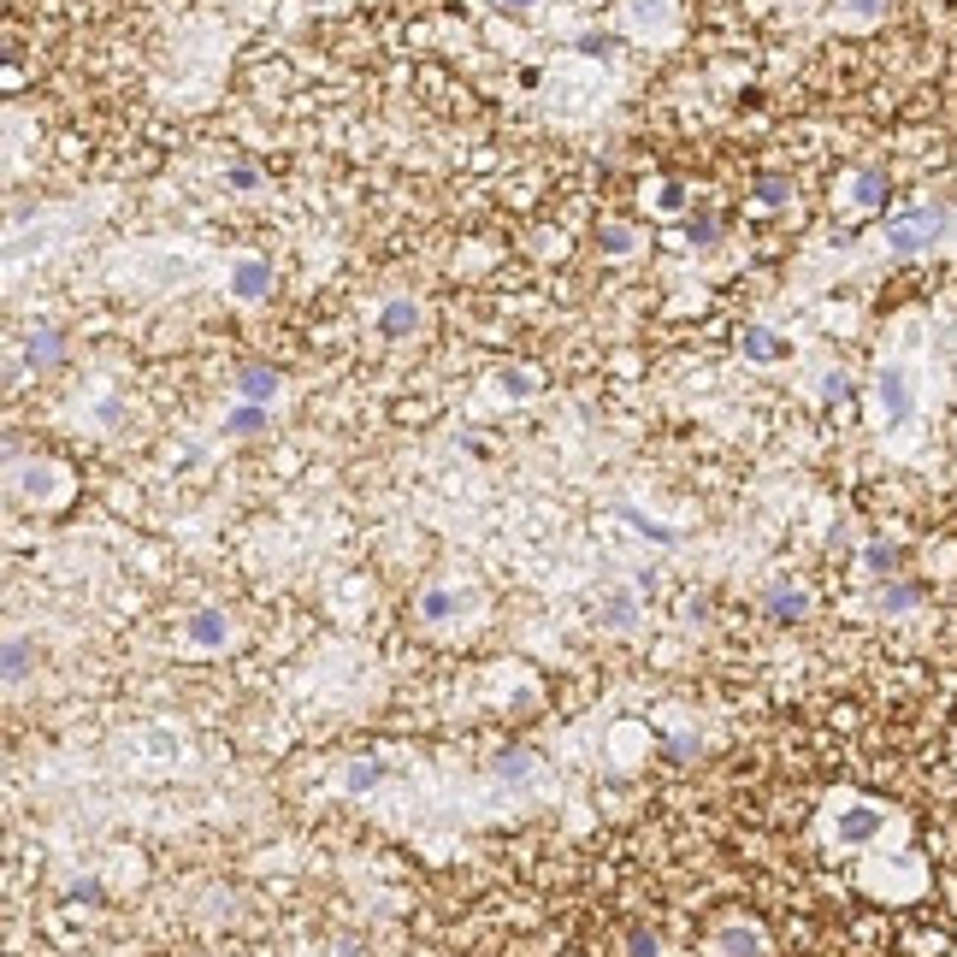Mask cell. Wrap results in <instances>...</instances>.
Listing matches in <instances>:
<instances>
[{
  "instance_id": "f1b7e54d",
  "label": "cell",
  "mask_w": 957,
  "mask_h": 957,
  "mask_svg": "<svg viewBox=\"0 0 957 957\" xmlns=\"http://www.w3.org/2000/svg\"><path fill=\"white\" fill-rule=\"evenodd\" d=\"M503 6H514V12H520V6H532V0H503Z\"/></svg>"
},
{
  "instance_id": "52a82bcc",
  "label": "cell",
  "mask_w": 957,
  "mask_h": 957,
  "mask_svg": "<svg viewBox=\"0 0 957 957\" xmlns=\"http://www.w3.org/2000/svg\"><path fill=\"white\" fill-rule=\"evenodd\" d=\"M916 603H922V585H916V579H881V597H875L881 615H910Z\"/></svg>"
},
{
  "instance_id": "d6986e66",
  "label": "cell",
  "mask_w": 957,
  "mask_h": 957,
  "mask_svg": "<svg viewBox=\"0 0 957 957\" xmlns=\"http://www.w3.org/2000/svg\"><path fill=\"white\" fill-rule=\"evenodd\" d=\"M857 201H863V207H881V201H887V178H881V172H857Z\"/></svg>"
},
{
  "instance_id": "603a6c76",
  "label": "cell",
  "mask_w": 957,
  "mask_h": 957,
  "mask_svg": "<svg viewBox=\"0 0 957 957\" xmlns=\"http://www.w3.org/2000/svg\"><path fill=\"white\" fill-rule=\"evenodd\" d=\"M379 780H384L379 763H355V768H349V792H373Z\"/></svg>"
},
{
  "instance_id": "7c38bea8",
  "label": "cell",
  "mask_w": 957,
  "mask_h": 957,
  "mask_svg": "<svg viewBox=\"0 0 957 957\" xmlns=\"http://www.w3.org/2000/svg\"><path fill=\"white\" fill-rule=\"evenodd\" d=\"M745 355H751V361H780V355H786V343H780L768 325H751V331H745Z\"/></svg>"
},
{
  "instance_id": "4fadbf2b",
  "label": "cell",
  "mask_w": 957,
  "mask_h": 957,
  "mask_svg": "<svg viewBox=\"0 0 957 957\" xmlns=\"http://www.w3.org/2000/svg\"><path fill=\"white\" fill-rule=\"evenodd\" d=\"M455 609H461V597H455V591H444V585H432V591L420 597V621H449Z\"/></svg>"
},
{
  "instance_id": "44dd1931",
  "label": "cell",
  "mask_w": 957,
  "mask_h": 957,
  "mask_svg": "<svg viewBox=\"0 0 957 957\" xmlns=\"http://www.w3.org/2000/svg\"><path fill=\"white\" fill-rule=\"evenodd\" d=\"M497 774H503V780H526V774H532V757H526V751H503V757H497Z\"/></svg>"
},
{
  "instance_id": "3957f363",
  "label": "cell",
  "mask_w": 957,
  "mask_h": 957,
  "mask_svg": "<svg viewBox=\"0 0 957 957\" xmlns=\"http://www.w3.org/2000/svg\"><path fill=\"white\" fill-rule=\"evenodd\" d=\"M881 828H887V810H875V804H851V810L833 822V833H839L845 845H869Z\"/></svg>"
},
{
  "instance_id": "5b68a950",
  "label": "cell",
  "mask_w": 957,
  "mask_h": 957,
  "mask_svg": "<svg viewBox=\"0 0 957 957\" xmlns=\"http://www.w3.org/2000/svg\"><path fill=\"white\" fill-rule=\"evenodd\" d=\"M184 638H190L195 650H219V644L231 638V621H225L219 609H195L190 627H184Z\"/></svg>"
},
{
  "instance_id": "5bb4252c",
  "label": "cell",
  "mask_w": 957,
  "mask_h": 957,
  "mask_svg": "<svg viewBox=\"0 0 957 957\" xmlns=\"http://www.w3.org/2000/svg\"><path fill=\"white\" fill-rule=\"evenodd\" d=\"M231 284H237V296H249V302H255V296H266V284H272V272H266L260 260H243Z\"/></svg>"
},
{
  "instance_id": "8fae6325",
  "label": "cell",
  "mask_w": 957,
  "mask_h": 957,
  "mask_svg": "<svg viewBox=\"0 0 957 957\" xmlns=\"http://www.w3.org/2000/svg\"><path fill=\"white\" fill-rule=\"evenodd\" d=\"M597 615H603L609 627H621V633H627V627H633V621H638V603H633V597H627V591H609V597L597 603Z\"/></svg>"
},
{
  "instance_id": "83f0119b",
  "label": "cell",
  "mask_w": 957,
  "mask_h": 957,
  "mask_svg": "<svg viewBox=\"0 0 957 957\" xmlns=\"http://www.w3.org/2000/svg\"><path fill=\"white\" fill-rule=\"evenodd\" d=\"M881 6H887V0H851V12H857V18H875Z\"/></svg>"
},
{
  "instance_id": "e0dca14e",
  "label": "cell",
  "mask_w": 957,
  "mask_h": 957,
  "mask_svg": "<svg viewBox=\"0 0 957 957\" xmlns=\"http://www.w3.org/2000/svg\"><path fill=\"white\" fill-rule=\"evenodd\" d=\"M627 957H662V934L656 928H627Z\"/></svg>"
},
{
  "instance_id": "9c48e42d",
  "label": "cell",
  "mask_w": 957,
  "mask_h": 957,
  "mask_svg": "<svg viewBox=\"0 0 957 957\" xmlns=\"http://www.w3.org/2000/svg\"><path fill=\"white\" fill-rule=\"evenodd\" d=\"M863 562H869V574H875V579H898V562H904V550H898V544H887V538H875V544L863 550Z\"/></svg>"
},
{
  "instance_id": "277c9868",
  "label": "cell",
  "mask_w": 957,
  "mask_h": 957,
  "mask_svg": "<svg viewBox=\"0 0 957 957\" xmlns=\"http://www.w3.org/2000/svg\"><path fill=\"white\" fill-rule=\"evenodd\" d=\"M715 957H763V928L751 922H727L715 934Z\"/></svg>"
},
{
  "instance_id": "484cf974",
  "label": "cell",
  "mask_w": 957,
  "mask_h": 957,
  "mask_svg": "<svg viewBox=\"0 0 957 957\" xmlns=\"http://www.w3.org/2000/svg\"><path fill=\"white\" fill-rule=\"evenodd\" d=\"M579 54H615V36H579Z\"/></svg>"
},
{
  "instance_id": "7402d4cb",
  "label": "cell",
  "mask_w": 957,
  "mask_h": 957,
  "mask_svg": "<svg viewBox=\"0 0 957 957\" xmlns=\"http://www.w3.org/2000/svg\"><path fill=\"white\" fill-rule=\"evenodd\" d=\"M597 243H603L609 255H627V249H633V231H627V225H603V231H597Z\"/></svg>"
},
{
  "instance_id": "d4e9b609",
  "label": "cell",
  "mask_w": 957,
  "mask_h": 957,
  "mask_svg": "<svg viewBox=\"0 0 957 957\" xmlns=\"http://www.w3.org/2000/svg\"><path fill=\"white\" fill-rule=\"evenodd\" d=\"M845 396H851V379H845V373H828V379H822V402H845Z\"/></svg>"
},
{
  "instance_id": "cb8c5ba5",
  "label": "cell",
  "mask_w": 957,
  "mask_h": 957,
  "mask_svg": "<svg viewBox=\"0 0 957 957\" xmlns=\"http://www.w3.org/2000/svg\"><path fill=\"white\" fill-rule=\"evenodd\" d=\"M757 195H763L768 207H780V201L792 195V184H786V178H774V172H763V178H757Z\"/></svg>"
},
{
  "instance_id": "8992f818",
  "label": "cell",
  "mask_w": 957,
  "mask_h": 957,
  "mask_svg": "<svg viewBox=\"0 0 957 957\" xmlns=\"http://www.w3.org/2000/svg\"><path fill=\"white\" fill-rule=\"evenodd\" d=\"M875 390H881V408H887V420H910V384H904V373L898 367H881V379H875Z\"/></svg>"
},
{
  "instance_id": "ba28073f",
  "label": "cell",
  "mask_w": 957,
  "mask_h": 957,
  "mask_svg": "<svg viewBox=\"0 0 957 957\" xmlns=\"http://www.w3.org/2000/svg\"><path fill=\"white\" fill-rule=\"evenodd\" d=\"M237 396L266 408V402L278 396V367H243V373H237Z\"/></svg>"
},
{
  "instance_id": "ffe728a7",
  "label": "cell",
  "mask_w": 957,
  "mask_h": 957,
  "mask_svg": "<svg viewBox=\"0 0 957 957\" xmlns=\"http://www.w3.org/2000/svg\"><path fill=\"white\" fill-rule=\"evenodd\" d=\"M497 384H503V390H509V396H532V390H538V384H532V373H526V367H503V373H497Z\"/></svg>"
},
{
  "instance_id": "7a4b0ae2",
  "label": "cell",
  "mask_w": 957,
  "mask_h": 957,
  "mask_svg": "<svg viewBox=\"0 0 957 957\" xmlns=\"http://www.w3.org/2000/svg\"><path fill=\"white\" fill-rule=\"evenodd\" d=\"M763 615H768V621H786V627H792V621H804V615H810V597H804V585H792V579H774V585L763 591Z\"/></svg>"
},
{
  "instance_id": "30bf717a",
  "label": "cell",
  "mask_w": 957,
  "mask_h": 957,
  "mask_svg": "<svg viewBox=\"0 0 957 957\" xmlns=\"http://www.w3.org/2000/svg\"><path fill=\"white\" fill-rule=\"evenodd\" d=\"M60 355H65L60 331H48V325H42V331H30V367H54Z\"/></svg>"
},
{
  "instance_id": "4316f807",
  "label": "cell",
  "mask_w": 957,
  "mask_h": 957,
  "mask_svg": "<svg viewBox=\"0 0 957 957\" xmlns=\"http://www.w3.org/2000/svg\"><path fill=\"white\" fill-rule=\"evenodd\" d=\"M692 243H715V219H709V213L692 219Z\"/></svg>"
},
{
  "instance_id": "9a60e30c",
  "label": "cell",
  "mask_w": 957,
  "mask_h": 957,
  "mask_svg": "<svg viewBox=\"0 0 957 957\" xmlns=\"http://www.w3.org/2000/svg\"><path fill=\"white\" fill-rule=\"evenodd\" d=\"M24 674H30V644L12 633V638H6V686H18Z\"/></svg>"
},
{
  "instance_id": "2e32d148",
  "label": "cell",
  "mask_w": 957,
  "mask_h": 957,
  "mask_svg": "<svg viewBox=\"0 0 957 957\" xmlns=\"http://www.w3.org/2000/svg\"><path fill=\"white\" fill-rule=\"evenodd\" d=\"M379 325H384V337H402V331H414V325H420V314H414V302H390Z\"/></svg>"
},
{
  "instance_id": "6da1fadb",
  "label": "cell",
  "mask_w": 957,
  "mask_h": 957,
  "mask_svg": "<svg viewBox=\"0 0 957 957\" xmlns=\"http://www.w3.org/2000/svg\"><path fill=\"white\" fill-rule=\"evenodd\" d=\"M940 231H946V213H934V207L898 213V219H887V249L893 255H922L928 243H940Z\"/></svg>"
},
{
  "instance_id": "ac0fdd59",
  "label": "cell",
  "mask_w": 957,
  "mask_h": 957,
  "mask_svg": "<svg viewBox=\"0 0 957 957\" xmlns=\"http://www.w3.org/2000/svg\"><path fill=\"white\" fill-rule=\"evenodd\" d=\"M260 420H266V408H260V402H249V408H237V414L225 420V432H231V438H249Z\"/></svg>"
}]
</instances>
